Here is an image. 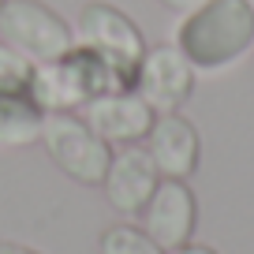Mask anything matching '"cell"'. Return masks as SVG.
<instances>
[{
  "mask_svg": "<svg viewBox=\"0 0 254 254\" xmlns=\"http://www.w3.org/2000/svg\"><path fill=\"white\" fill-rule=\"evenodd\" d=\"M176 45L194 67L217 71L239 60L254 45V4L251 0H206L183 19Z\"/></svg>",
  "mask_w": 254,
  "mask_h": 254,
  "instance_id": "obj_1",
  "label": "cell"
},
{
  "mask_svg": "<svg viewBox=\"0 0 254 254\" xmlns=\"http://www.w3.org/2000/svg\"><path fill=\"white\" fill-rule=\"evenodd\" d=\"M116 90H131L124 82V75L112 67L109 60L94 53V49H71L60 60L34 64V82L30 97L45 112H71L82 109L90 97L97 94H116Z\"/></svg>",
  "mask_w": 254,
  "mask_h": 254,
  "instance_id": "obj_2",
  "label": "cell"
},
{
  "mask_svg": "<svg viewBox=\"0 0 254 254\" xmlns=\"http://www.w3.org/2000/svg\"><path fill=\"white\" fill-rule=\"evenodd\" d=\"M41 146L53 157V165L64 176L86 183V187H101L105 172L112 161V146L101 135L90 131V124L75 112H45L41 120Z\"/></svg>",
  "mask_w": 254,
  "mask_h": 254,
  "instance_id": "obj_3",
  "label": "cell"
},
{
  "mask_svg": "<svg viewBox=\"0 0 254 254\" xmlns=\"http://www.w3.org/2000/svg\"><path fill=\"white\" fill-rule=\"evenodd\" d=\"M0 38L38 64L60 60L75 49L71 23L41 0H8L0 8Z\"/></svg>",
  "mask_w": 254,
  "mask_h": 254,
  "instance_id": "obj_4",
  "label": "cell"
},
{
  "mask_svg": "<svg viewBox=\"0 0 254 254\" xmlns=\"http://www.w3.org/2000/svg\"><path fill=\"white\" fill-rule=\"evenodd\" d=\"M79 38L101 60H109L124 75L127 86L135 90V75H138V64L146 56V41H142V30L124 11L112 8V4H101V0L86 4L79 15Z\"/></svg>",
  "mask_w": 254,
  "mask_h": 254,
  "instance_id": "obj_5",
  "label": "cell"
},
{
  "mask_svg": "<svg viewBox=\"0 0 254 254\" xmlns=\"http://www.w3.org/2000/svg\"><path fill=\"white\" fill-rule=\"evenodd\" d=\"M194 90V64L180 53V45L146 49L135 75V94L153 112H176Z\"/></svg>",
  "mask_w": 254,
  "mask_h": 254,
  "instance_id": "obj_6",
  "label": "cell"
},
{
  "mask_svg": "<svg viewBox=\"0 0 254 254\" xmlns=\"http://www.w3.org/2000/svg\"><path fill=\"white\" fill-rule=\"evenodd\" d=\"M142 232L157 247H165L168 254L190 243L194 236V221H198V206H194V190L187 187V180H165L161 176L153 198L146 202L142 213Z\"/></svg>",
  "mask_w": 254,
  "mask_h": 254,
  "instance_id": "obj_7",
  "label": "cell"
},
{
  "mask_svg": "<svg viewBox=\"0 0 254 254\" xmlns=\"http://www.w3.org/2000/svg\"><path fill=\"white\" fill-rule=\"evenodd\" d=\"M82 120L94 135H101L109 146H135L150 135L157 112L135 94V90H116V94H97L82 105Z\"/></svg>",
  "mask_w": 254,
  "mask_h": 254,
  "instance_id": "obj_8",
  "label": "cell"
},
{
  "mask_svg": "<svg viewBox=\"0 0 254 254\" xmlns=\"http://www.w3.org/2000/svg\"><path fill=\"white\" fill-rule=\"evenodd\" d=\"M161 183V172L153 165L146 146H124L120 153H112L109 172H105V198L116 213L138 217L146 209V202L153 198V190Z\"/></svg>",
  "mask_w": 254,
  "mask_h": 254,
  "instance_id": "obj_9",
  "label": "cell"
},
{
  "mask_svg": "<svg viewBox=\"0 0 254 254\" xmlns=\"http://www.w3.org/2000/svg\"><path fill=\"white\" fill-rule=\"evenodd\" d=\"M146 150L165 180H187L198 168V131L180 112H157L146 135Z\"/></svg>",
  "mask_w": 254,
  "mask_h": 254,
  "instance_id": "obj_10",
  "label": "cell"
},
{
  "mask_svg": "<svg viewBox=\"0 0 254 254\" xmlns=\"http://www.w3.org/2000/svg\"><path fill=\"white\" fill-rule=\"evenodd\" d=\"M45 109L30 94H0V146H30L41 138Z\"/></svg>",
  "mask_w": 254,
  "mask_h": 254,
  "instance_id": "obj_11",
  "label": "cell"
},
{
  "mask_svg": "<svg viewBox=\"0 0 254 254\" xmlns=\"http://www.w3.org/2000/svg\"><path fill=\"white\" fill-rule=\"evenodd\" d=\"M34 60L23 56L15 45L0 41V94H30Z\"/></svg>",
  "mask_w": 254,
  "mask_h": 254,
  "instance_id": "obj_12",
  "label": "cell"
},
{
  "mask_svg": "<svg viewBox=\"0 0 254 254\" xmlns=\"http://www.w3.org/2000/svg\"><path fill=\"white\" fill-rule=\"evenodd\" d=\"M101 254H168L135 224H112L101 236Z\"/></svg>",
  "mask_w": 254,
  "mask_h": 254,
  "instance_id": "obj_13",
  "label": "cell"
},
{
  "mask_svg": "<svg viewBox=\"0 0 254 254\" xmlns=\"http://www.w3.org/2000/svg\"><path fill=\"white\" fill-rule=\"evenodd\" d=\"M161 4H165L168 11H180V15H190V11H194V8H202L206 0H161Z\"/></svg>",
  "mask_w": 254,
  "mask_h": 254,
  "instance_id": "obj_14",
  "label": "cell"
},
{
  "mask_svg": "<svg viewBox=\"0 0 254 254\" xmlns=\"http://www.w3.org/2000/svg\"><path fill=\"white\" fill-rule=\"evenodd\" d=\"M0 254H41V251L23 247V243H4V239H0Z\"/></svg>",
  "mask_w": 254,
  "mask_h": 254,
  "instance_id": "obj_15",
  "label": "cell"
},
{
  "mask_svg": "<svg viewBox=\"0 0 254 254\" xmlns=\"http://www.w3.org/2000/svg\"><path fill=\"white\" fill-rule=\"evenodd\" d=\"M172 254H217L213 247H202V243H187V247H180V251H172Z\"/></svg>",
  "mask_w": 254,
  "mask_h": 254,
  "instance_id": "obj_16",
  "label": "cell"
},
{
  "mask_svg": "<svg viewBox=\"0 0 254 254\" xmlns=\"http://www.w3.org/2000/svg\"><path fill=\"white\" fill-rule=\"evenodd\" d=\"M4 4H8V0H0V8H4Z\"/></svg>",
  "mask_w": 254,
  "mask_h": 254,
  "instance_id": "obj_17",
  "label": "cell"
}]
</instances>
